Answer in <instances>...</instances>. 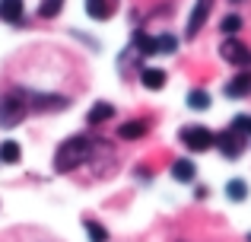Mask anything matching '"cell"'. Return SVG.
I'll list each match as a JSON object with an SVG mask.
<instances>
[{"label": "cell", "mask_w": 251, "mask_h": 242, "mask_svg": "<svg viewBox=\"0 0 251 242\" xmlns=\"http://www.w3.org/2000/svg\"><path fill=\"white\" fill-rule=\"evenodd\" d=\"M210 6H213V0H197L194 3L191 19H188V38H194L197 32L203 29V23H207V16H210Z\"/></svg>", "instance_id": "cell-7"}, {"label": "cell", "mask_w": 251, "mask_h": 242, "mask_svg": "<svg viewBox=\"0 0 251 242\" xmlns=\"http://www.w3.org/2000/svg\"><path fill=\"white\" fill-rule=\"evenodd\" d=\"M181 143L188 150L203 153V150H213L216 147V134L210 128H203V124H188V128H181Z\"/></svg>", "instance_id": "cell-3"}, {"label": "cell", "mask_w": 251, "mask_h": 242, "mask_svg": "<svg viewBox=\"0 0 251 242\" xmlns=\"http://www.w3.org/2000/svg\"><path fill=\"white\" fill-rule=\"evenodd\" d=\"M29 99V108H38V112H54V108H67L70 99L64 96H35V93H25Z\"/></svg>", "instance_id": "cell-6"}, {"label": "cell", "mask_w": 251, "mask_h": 242, "mask_svg": "<svg viewBox=\"0 0 251 242\" xmlns=\"http://www.w3.org/2000/svg\"><path fill=\"white\" fill-rule=\"evenodd\" d=\"M147 128H150V124L143 121V118L124 121V124H118V137H121V140H140V137L147 134Z\"/></svg>", "instance_id": "cell-9"}, {"label": "cell", "mask_w": 251, "mask_h": 242, "mask_svg": "<svg viewBox=\"0 0 251 242\" xmlns=\"http://www.w3.org/2000/svg\"><path fill=\"white\" fill-rule=\"evenodd\" d=\"M226 194H229V201H245V194H248V185L242 179H232L226 185Z\"/></svg>", "instance_id": "cell-20"}, {"label": "cell", "mask_w": 251, "mask_h": 242, "mask_svg": "<svg viewBox=\"0 0 251 242\" xmlns=\"http://www.w3.org/2000/svg\"><path fill=\"white\" fill-rule=\"evenodd\" d=\"M61 10H64V0H42L38 3V16L42 19H54Z\"/></svg>", "instance_id": "cell-18"}, {"label": "cell", "mask_w": 251, "mask_h": 242, "mask_svg": "<svg viewBox=\"0 0 251 242\" xmlns=\"http://www.w3.org/2000/svg\"><path fill=\"white\" fill-rule=\"evenodd\" d=\"M172 175H175V182H191L197 175V169L191 160H175L172 162Z\"/></svg>", "instance_id": "cell-15"}, {"label": "cell", "mask_w": 251, "mask_h": 242, "mask_svg": "<svg viewBox=\"0 0 251 242\" xmlns=\"http://www.w3.org/2000/svg\"><path fill=\"white\" fill-rule=\"evenodd\" d=\"M134 51L137 54H159V51H156V38L153 35H147V32H137L134 35Z\"/></svg>", "instance_id": "cell-16"}, {"label": "cell", "mask_w": 251, "mask_h": 242, "mask_svg": "<svg viewBox=\"0 0 251 242\" xmlns=\"http://www.w3.org/2000/svg\"><path fill=\"white\" fill-rule=\"evenodd\" d=\"M0 19L3 23H23V0H0Z\"/></svg>", "instance_id": "cell-12"}, {"label": "cell", "mask_w": 251, "mask_h": 242, "mask_svg": "<svg viewBox=\"0 0 251 242\" xmlns=\"http://www.w3.org/2000/svg\"><path fill=\"white\" fill-rule=\"evenodd\" d=\"M115 6H118V0H86V13L92 19H108L115 13Z\"/></svg>", "instance_id": "cell-11"}, {"label": "cell", "mask_w": 251, "mask_h": 242, "mask_svg": "<svg viewBox=\"0 0 251 242\" xmlns=\"http://www.w3.org/2000/svg\"><path fill=\"white\" fill-rule=\"evenodd\" d=\"M216 147H220V153L226 156V160H239L242 150H245L248 143H245V137H242V134H235L232 128H226L223 134H216Z\"/></svg>", "instance_id": "cell-5"}, {"label": "cell", "mask_w": 251, "mask_h": 242, "mask_svg": "<svg viewBox=\"0 0 251 242\" xmlns=\"http://www.w3.org/2000/svg\"><path fill=\"white\" fill-rule=\"evenodd\" d=\"M220 54H223V61L235 64V67H242V70H251V48L245 42H239V38H223Z\"/></svg>", "instance_id": "cell-4"}, {"label": "cell", "mask_w": 251, "mask_h": 242, "mask_svg": "<svg viewBox=\"0 0 251 242\" xmlns=\"http://www.w3.org/2000/svg\"><path fill=\"white\" fill-rule=\"evenodd\" d=\"M235 3H239V0H235Z\"/></svg>", "instance_id": "cell-25"}, {"label": "cell", "mask_w": 251, "mask_h": 242, "mask_svg": "<svg viewBox=\"0 0 251 242\" xmlns=\"http://www.w3.org/2000/svg\"><path fill=\"white\" fill-rule=\"evenodd\" d=\"M86 236H89V242H108V230H105L102 223H96V220H86Z\"/></svg>", "instance_id": "cell-17"}, {"label": "cell", "mask_w": 251, "mask_h": 242, "mask_svg": "<svg viewBox=\"0 0 251 242\" xmlns=\"http://www.w3.org/2000/svg\"><path fill=\"white\" fill-rule=\"evenodd\" d=\"M248 242H251V233H248Z\"/></svg>", "instance_id": "cell-24"}, {"label": "cell", "mask_w": 251, "mask_h": 242, "mask_svg": "<svg viewBox=\"0 0 251 242\" xmlns=\"http://www.w3.org/2000/svg\"><path fill=\"white\" fill-rule=\"evenodd\" d=\"M25 115H29L25 93H3L0 96V128H16Z\"/></svg>", "instance_id": "cell-2"}, {"label": "cell", "mask_w": 251, "mask_h": 242, "mask_svg": "<svg viewBox=\"0 0 251 242\" xmlns=\"http://www.w3.org/2000/svg\"><path fill=\"white\" fill-rule=\"evenodd\" d=\"M111 118H115V106H111V102H96V106L89 108V115H86V121H89L92 128H99V124H105Z\"/></svg>", "instance_id": "cell-10"}, {"label": "cell", "mask_w": 251, "mask_h": 242, "mask_svg": "<svg viewBox=\"0 0 251 242\" xmlns=\"http://www.w3.org/2000/svg\"><path fill=\"white\" fill-rule=\"evenodd\" d=\"M220 29L226 32V35H235V32L242 29V16H235V13H229V16H223V23H220Z\"/></svg>", "instance_id": "cell-23"}, {"label": "cell", "mask_w": 251, "mask_h": 242, "mask_svg": "<svg viewBox=\"0 0 251 242\" xmlns=\"http://www.w3.org/2000/svg\"><path fill=\"white\" fill-rule=\"evenodd\" d=\"M140 83L147 89H162V86H166V70H159V67H143L140 70Z\"/></svg>", "instance_id": "cell-13"}, {"label": "cell", "mask_w": 251, "mask_h": 242, "mask_svg": "<svg viewBox=\"0 0 251 242\" xmlns=\"http://www.w3.org/2000/svg\"><path fill=\"white\" fill-rule=\"evenodd\" d=\"M251 93V70H242V74H235L232 80L226 83V96L229 99H245Z\"/></svg>", "instance_id": "cell-8"}, {"label": "cell", "mask_w": 251, "mask_h": 242, "mask_svg": "<svg viewBox=\"0 0 251 242\" xmlns=\"http://www.w3.org/2000/svg\"><path fill=\"white\" fill-rule=\"evenodd\" d=\"M92 150H96V143H92L89 137H83V134L70 137V140H64L61 147H57L54 169H57V172H74V169H80L83 162L92 156Z\"/></svg>", "instance_id": "cell-1"}, {"label": "cell", "mask_w": 251, "mask_h": 242, "mask_svg": "<svg viewBox=\"0 0 251 242\" xmlns=\"http://www.w3.org/2000/svg\"><path fill=\"white\" fill-rule=\"evenodd\" d=\"M232 131H235V134H242V137H245V143L251 147V118H248V115H239V118L232 121Z\"/></svg>", "instance_id": "cell-22"}, {"label": "cell", "mask_w": 251, "mask_h": 242, "mask_svg": "<svg viewBox=\"0 0 251 242\" xmlns=\"http://www.w3.org/2000/svg\"><path fill=\"white\" fill-rule=\"evenodd\" d=\"M19 160H23V147H19L16 140H3V143H0V162H10V166H16Z\"/></svg>", "instance_id": "cell-14"}, {"label": "cell", "mask_w": 251, "mask_h": 242, "mask_svg": "<svg viewBox=\"0 0 251 242\" xmlns=\"http://www.w3.org/2000/svg\"><path fill=\"white\" fill-rule=\"evenodd\" d=\"M188 106L197 108V112H203V108H210V96L203 93V89H191L188 93Z\"/></svg>", "instance_id": "cell-19"}, {"label": "cell", "mask_w": 251, "mask_h": 242, "mask_svg": "<svg viewBox=\"0 0 251 242\" xmlns=\"http://www.w3.org/2000/svg\"><path fill=\"white\" fill-rule=\"evenodd\" d=\"M156 51H162V54H172V51H178V38L172 35V32H162V35L156 38Z\"/></svg>", "instance_id": "cell-21"}]
</instances>
